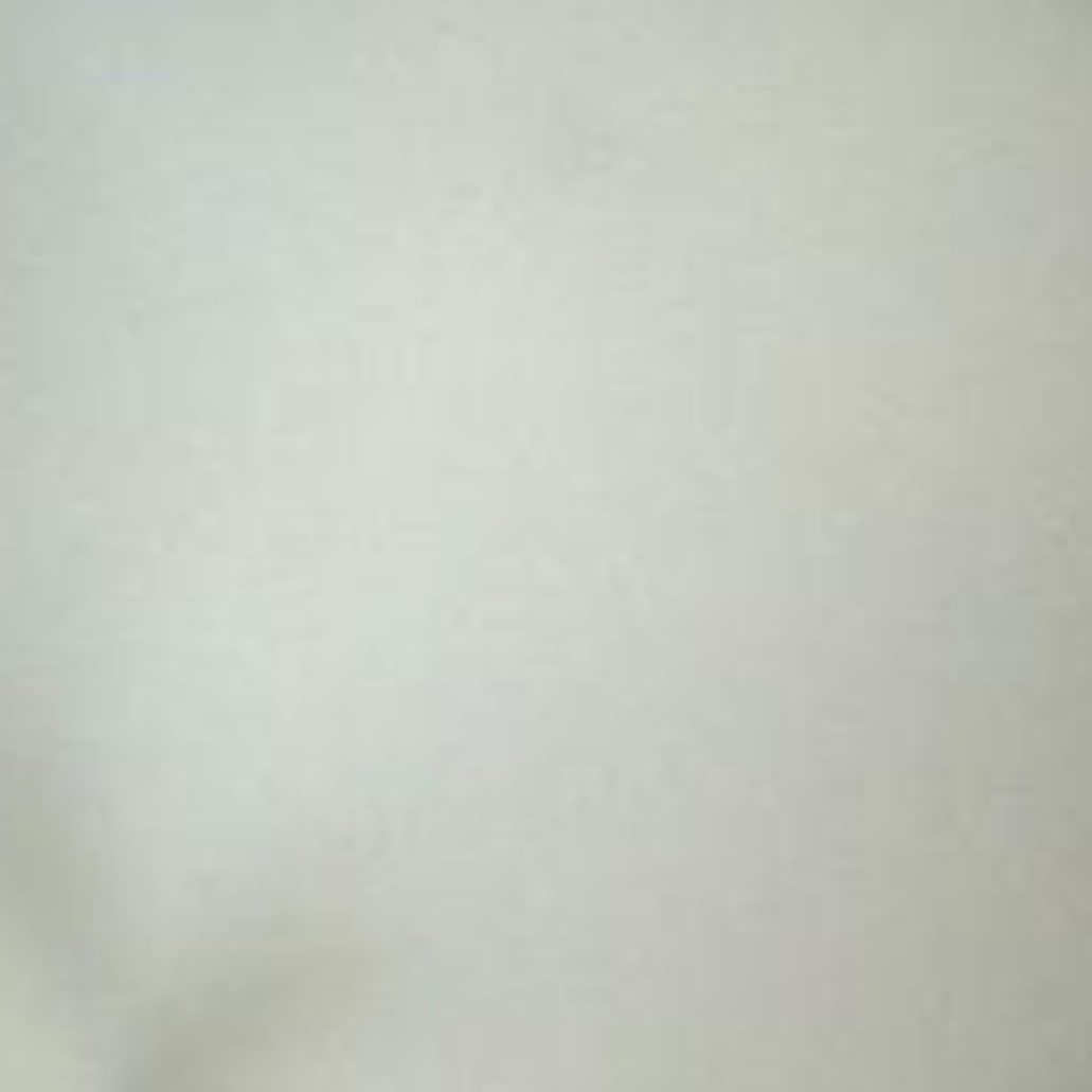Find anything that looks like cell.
Segmentation results:
<instances>
[{
    "instance_id": "6da1fadb",
    "label": "cell",
    "mask_w": 1092,
    "mask_h": 1092,
    "mask_svg": "<svg viewBox=\"0 0 1092 1092\" xmlns=\"http://www.w3.org/2000/svg\"><path fill=\"white\" fill-rule=\"evenodd\" d=\"M1087 219H1092V209H1087ZM1081 230H1087V225H1081ZM1076 246H1081V235H1076ZM1071 256H1076V251H1071ZM1066 272H1071V262H1066ZM1060 283H1066V278H1060ZM1055 293H1060V288H1055ZM1050 309H1055V304H1050ZM1044 320H1050V315H1044ZM1039 330H1044V325H1039ZM1034 346H1039V336H1034ZM1028 357H1034V352H1028ZM1023 369H1028V362H1023ZM1018 379H1023V374H1018ZM1013 390H1018V384H1013ZM1007 406H1013V395H1007ZM1007 406H1002V416H1007ZM1002 416H997V427H1002ZM997 427H991V437H997ZM991 437H986V448H991ZM986 448H981V459H986ZM981 459H975V464H981ZM970 475H975V469H970ZM965 485H970V480H965ZM960 496H965V490H960ZM960 496H954V506H960ZM954 506H949V512H954ZM944 522H949V517H944ZM944 522H938V527H944Z\"/></svg>"
}]
</instances>
